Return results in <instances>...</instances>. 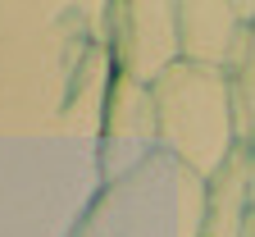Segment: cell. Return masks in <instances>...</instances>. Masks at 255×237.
<instances>
[{
	"label": "cell",
	"mask_w": 255,
	"mask_h": 237,
	"mask_svg": "<svg viewBox=\"0 0 255 237\" xmlns=\"http://www.w3.org/2000/svg\"><path fill=\"white\" fill-rule=\"evenodd\" d=\"M228 91H233V114H237V142L255 137V32H246V41L237 46L228 64Z\"/></svg>",
	"instance_id": "52a82bcc"
},
{
	"label": "cell",
	"mask_w": 255,
	"mask_h": 237,
	"mask_svg": "<svg viewBox=\"0 0 255 237\" xmlns=\"http://www.w3.org/2000/svg\"><path fill=\"white\" fill-rule=\"evenodd\" d=\"M155 123H159V151L187 164L196 178H214L223 164L237 155V114L228 78L196 64H173V69L150 87Z\"/></svg>",
	"instance_id": "6da1fadb"
},
{
	"label": "cell",
	"mask_w": 255,
	"mask_h": 237,
	"mask_svg": "<svg viewBox=\"0 0 255 237\" xmlns=\"http://www.w3.org/2000/svg\"><path fill=\"white\" fill-rule=\"evenodd\" d=\"M251 32H255V23H251Z\"/></svg>",
	"instance_id": "9c48e42d"
},
{
	"label": "cell",
	"mask_w": 255,
	"mask_h": 237,
	"mask_svg": "<svg viewBox=\"0 0 255 237\" xmlns=\"http://www.w3.org/2000/svg\"><path fill=\"white\" fill-rule=\"evenodd\" d=\"M255 224V187H251V160L237 155L205 183V228L201 237H251Z\"/></svg>",
	"instance_id": "8992f818"
},
{
	"label": "cell",
	"mask_w": 255,
	"mask_h": 237,
	"mask_svg": "<svg viewBox=\"0 0 255 237\" xmlns=\"http://www.w3.org/2000/svg\"><path fill=\"white\" fill-rule=\"evenodd\" d=\"M251 237H255V224H251Z\"/></svg>",
	"instance_id": "ba28073f"
},
{
	"label": "cell",
	"mask_w": 255,
	"mask_h": 237,
	"mask_svg": "<svg viewBox=\"0 0 255 237\" xmlns=\"http://www.w3.org/2000/svg\"><path fill=\"white\" fill-rule=\"evenodd\" d=\"M82 219L96 237H201L205 178L159 151L128 178L101 187Z\"/></svg>",
	"instance_id": "7a4b0ae2"
},
{
	"label": "cell",
	"mask_w": 255,
	"mask_h": 237,
	"mask_svg": "<svg viewBox=\"0 0 255 237\" xmlns=\"http://www.w3.org/2000/svg\"><path fill=\"white\" fill-rule=\"evenodd\" d=\"M150 155H159V123L150 87L114 73L101 110V187L128 178Z\"/></svg>",
	"instance_id": "277c9868"
},
{
	"label": "cell",
	"mask_w": 255,
	"mask_h": 237,
	"mask_svg": "<svg viewBox=\"0 0 255 237\" xmlns=\"http://www.w3.org/2000/svg\"><path fill=\"white\" fill-rule=\"evenodd\" d=\"M110 18V59L114 73L155 87L173 64H182L178 46V0H128Z\"/></svg>",
	"instance_id": "3957f363"
},
{
	"label": "cell",
	"mask_w": 255,
	"mask_h": 237,
	"mask_svg": "<svg viewBox=\"0 0 255 237\" xmlns=\"http://www.w3.org/2000/svg\"><path fill=\"white\" fill-rule=\"evenodd\" d=\"M246 23L237 0H178V46L182 64L228 73L237 46L246 41Z\"/></svg>",
	"instance_id": "5b68a950"
}]
</instances>
